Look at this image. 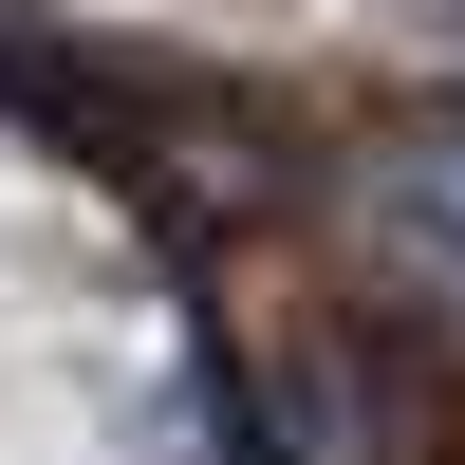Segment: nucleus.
Wrapping results in <instances>:
<instances>
[{
	"mask_svg": "<svg viewBox=\"0 0 465 465\" xmlns=\"http://www.w3.org/2000/svg\"><path fill=\"white\" fill-rule=\"evenodd\" d=\"M372 223H391L410 280H447V298H465V112H447V131H410L391 168H372Z\"/></svg>",
	"mask_w": 465,
	"mask_h": 465,
	"instance_id": "nucleus-1",
	"label": "nucleus"
}]
</instances>
